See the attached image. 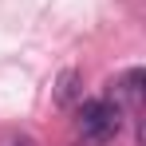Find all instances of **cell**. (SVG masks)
Wrapping results in <instances>:
<instances>
[{"label": "cell", "instance_id": "cell-1", "mask_svg": "<svg viewBox=\"0 0 146 146\" xmlns=\"http://www.w3.org/2000/svg\"><path fill=\"white\" fill-rule=\"evenodd\" d=\"M79 130L91 142H111L122 130V107L111 99H79Z\"/></svg>", "mask_w": 146, "mask_h": 146}, {"label": "cell", "instance_id": "cell-2", "mask_svg": "<svg viewBox=\"0 0 146 146\" xmlns=\"http://www.w3.org/2000/svg\"><path fill=\"white\" fill-rule=\"evenodd\" d=\"M79 99H83V75L75 71V67L59 71V79H55V103L59 107H75Z\"/></svg>", "mask_w": 146, "mask_h": 146}, {"label": "cell", "instance_id": "cell-3", "mask_svg": "<svg viewBox=\"0 0 146 146\" xmlns=\"http://www.w3.org/2000/svg\"><path fill=\"white\" fill-rule=\"evenodd\" d=\"M142 83H146V71L142 67H130V71L119 79V87H122V95L130 99V103H138L142 99Z\"/></svg>", "mask_w": 146, "mask_h": 146}, {"label": "cell", "instance_id": "cell-4", "mask_svg": "<svg viewBox=\"0 0 146 146\" xmlns=\"http://www.w3.org/2000/svg\"><path fill=\"white\" fill-rule=\"evenodd\" d=\"M0 146H40V142H36L32 134H8V138H4Z\"/></svg>", "mask_w": 146, "mask_h": 146}]
</instances>
